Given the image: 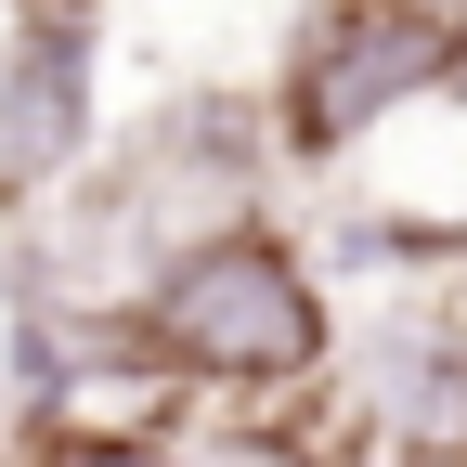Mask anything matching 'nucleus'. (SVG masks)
Masks as SVG:
<instances>
[{
	"mask_svg": "<svg viewBox=\"0 0 467 467\" xmlns=\"http://www.w3.org/2000/svg\"><path fill=\"white\" fill-rule=\"evenodd\" d=\"M143 337H156V364L195 377V389H299L337 350L325 285H312V260L285 247L273 221L182 234V247L156 260V285H143Z\"/></svg>",
	"mask_w": 467,
	"mask_h": 467,
	"instance_id": "obj_1",
	"label": "nucleus"
},
{
	"mask_svg": "<svg viewBox=\"0 0 467 467\" xmlns=\"http://www.w3.org/2000/svg\"><path fill=\"white\" fill-rule=\"evenodd\" d=\"M454 66H467V26L441 0H325L299 26V52H285L273 130H285V156H350L377 117L429 104Z\"/></svg>",
	"mask_w": 467,
	"mask_h": 467,
	"instance_id": "obj_2",
	"label": "nucleus"
},
{
	"mask_svg": "<svg viewBox=\"0 0 467 467\" xmlns=\"http://www.w3.org/2000/svg\"><path fill=\"white\" fill-rule=\"evenodd\" d=\"M91 156V26L52 14L0 52V195H39Z\"/></svg>",
	"mask_w": 467,
	"mask_h": 467,
	"instance_id": "obj_3",
	"label": "nucleus"
},
{
	"mask_svg": "<svg viewBox=\"0 0 467 467\" xmlns=\"http://www.w3.org/2000/svg\"><path fill=\"white\" fill-rule=\"evenodd\" d=\"M39 467H182V454H156L143 429H66V441H39Z\"/></svg>",
	"mask_w": 467,
	"mask_h": 467,
	"instance_id": "obj_4",
	"label": "nucleus"
},
{
	"mask_svg": "<svg viewBox=\"0 0 467 467\" xmlns=\"http://www.w3.org/2000/svg\"><path fill=\"white\" fill-rule=\"evenodd\" d=\"M182 467H325L299 429H234V441H208V454H182Z\"/></svg>",
	"mask_w": 467,
	"mask_h": 467,
	"instance_id": "obj_5",
	"label": "nucleus"
}]
</instances>
